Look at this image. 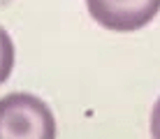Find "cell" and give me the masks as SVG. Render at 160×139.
<instances>
[{
    "mask_svg": "<svg viewBox=\"0 0 160 139\" xmlns=\"http://www.w3.org/2000/svg\"><path fill=\"white\" fill-rule=\"evenodd\" d=\"M0 135L14 139H51L56 137L53 114L35 95H5L0 102Z\"/></svg>",
    "mask_w": 160,
    "mask_h": 139,
    "instance_id": "cell-1",
    "label": "cell"
},
{
    "mask_svg": "<svg viewBox=\"0 0 160 139\" xmlns=\"http://www.w3.org/2000/svg\"><path fill=\"white\" fill-rule=\"evenodd\" d=\"M86 7L107 30L132 32L156 19L160 0H86Z\"/></svg>",
    "mask_w": 160,
    "mask_h": 139,
    "instance_id": "cell-2",
    "label": "cell"
},
{
    "mask_svg": "<svg viewBox=\"0 0 160 139\" xmlns=\"http://www.w3.org/2000/svg\"><path fill=\"white\" fill-rule=\"evenodd\" d=\"M151 135L160 139V97L153 104V111H151Z\"/></svg>",
    "mask_w": 160,
    "mask_h": 139,
    "instance_id": "cell-3",
    "label": "cell"
}]
</instances>
